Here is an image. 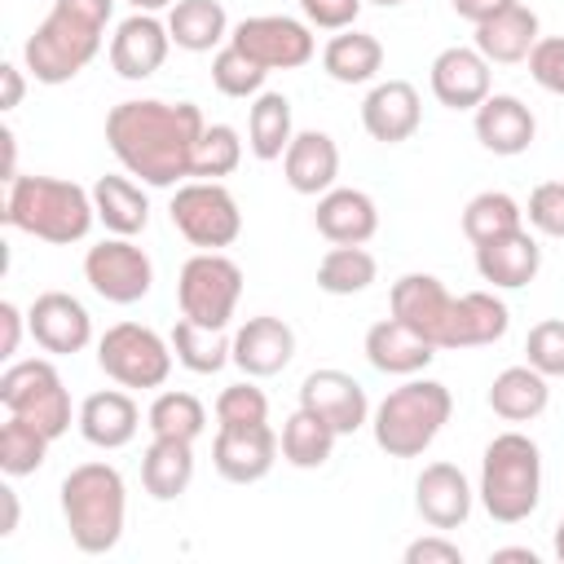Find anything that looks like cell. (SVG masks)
Returning <instances> with one entry per match:
<instances>
[{"mask_svg": "<svg viewBox=\"0 0 564 564\" xmlns=\"http://www.w3.org/2000/svg\"><path fill=\"white\" fill-rule=\"evenodd\" d=\"M511 326V308L494 291H463L454 295L449 326H445V348H485L498 344Z\"/></svg>", "mask_w": 564, "mask_h": 564, "instance_id": "f1b7e54d", "label": "cell"}, {"mask_svg": "<svg viewBox=\"0 0 564 564\" xmlns=\"http://www.w3.org/2000/svg\"><path fill=\"white\" fill-rule=\"evenodd\" d=\"M229 44H238L264 70H300L317 53L313 26L300 22V18H286V13H256V18L234 22Z\"/></svg>", "mask_w": 564, "mask_h": 564, "instance_id": "8fae6325", "label": "cell"}, {"mask_svg": "<svg viewBox=\"0 0 564 564\" xmlns=\"http://www.w3.org/2000/svg\"><path fill=\"white\" fill-rule=\"evenodd\" d=\"M516 0H449V9L463 18V22H471V26H480V22H489L494 13H502V9H511Z\"/></svg>", "mask_w": 564, "mask_h": 564, "instance_id": "816d5d0a", "label": "cell"}, {"mask_svg": "<svg viewBox=\"0 0 564 564\" xmlns=\"http://www.w3.org/2000/svg\"><path fill=\"white\" fill-rule=\"evenodd\" d=\"M93 220H97L93 189H84L75 181L35 176V172L9 181V194H4V225L9 229H22V234L53 242V247H70V242L88 238Z\"/></svg>", "mask_w": 564, "mask_h": 564, "instance_id": "3957f363", "label": "cell"}, {"mask_svg": "<svg viewBox=\"0 0 564 564\" xmlns=\"http://www.w3.org/2000/svg\"><path fill=\"white\" fill-rule=\"evenodd\" d=\"M538 269H542V247L524 225L489 242H476V273L494 291H520L538 278Z\"/></svg>", "mask_w": 564, "mask_h": 564, "instance_id": "cb8c5ba5", "label": "cell"}, {"mask_svg": "<svg viewBox=\"0 0 564 564\" xmlns=\"http://www.w3.org/2000/svg\"><path fill=\"white\" fill-rule=\"evenodd\" d=\"M335 441H339V432H335L330 423H322L317 414H308L304 405L282 423V436H278L282 458H286L291 467H300V471L326 467L330 454H335Z\"/></svg>", "mask_w": 564, "mask_h": 564, "instance_id": "d590c367", "label": "cell"}, {"mask_svg": "<svg viewBox=\"0 0 564 564\" xmlns=\"http://www.w3.org/2000/svg\"><path fill=\"white\" fill-rule=\"evenodd\" d=\"M524 216L538 234L546 238H564V181H542L533 185L529 203H524Z\"/></svg>", "mask_w": 564, "mask_h": 564, "instance_id": "bcb514c9", "label": "cell"}, {"mask_svg": "<svg viewBox=\"0 0 564 564\" xmlns=\"http://www.w3.org/2000/svg\"><path fill=\"white\" fill-rule=\"evenodd\" d=\"M524 361L546 379H564V317H546L524 335Z\"/></svg>", "mask_w": 564, "mask_h": 564, "instance_id": "ee69618b", "label": "cell"}, {"mask_svg": "<svg viewBox=\"0 0 564 564\" xmlns=\"http://www.w3.org/2000/svg\"><path fill=\"white\" fill-rule=\"evenodd\" d=\"M538 40H542L538 13L516 0L511 9L494 13L489 22H480L471 44L480 48V57H485L489 66H516V62H529V53H533Z\"/></svg>", "mask_w": 564, "mask_h": 564, "instance_id": "83f0119b", "label": "cell"}, {"mask_svg": "<svg viewBox=\"0 0 564 564\" xmlns=\"http://www.w3.org/2000/svg\"><path fill=\"white\" fill-rule=\"evenodd\" d=\"M471 128H476V141L489 150V154H502V159H516L533 145L538 137V119L533 110L516 97V93H489L476 110H471Z\"/></svg>", "mask_w": 564, "mask_h": 564, "instance_id": "7402d4cb", "label": "cell"}, {"mask_svg": "<svg viewBox=\"0 0 564 564\" xmlns=\"http://www.w3.org/2000/svg\"><path fill=\"white\" fill-rule=\"evenodd\" d=\"M427 84H432V97H436L445 110H476V106L494 93L489 62L480 57L476 44H449V48H441V53L432 57Z\"/></svg>", "mask_w": 564, "mask_h": 564, "instance_id": "2e32d148", "label": "cell"}, {"mask_svg": "<svg viewBox=\"0 0 564 564\" xmlns=\"http://www.w3.org/2000/svg\"><path fill=\"white\" fill-rule=\"evenodd\" d=\"M388 304H392V317H401L423 339L445 348V326H449L454 295L445 291V282L436 273H401L392 282V291H388Z\"/></svg>", "mask_w": 564, "mask_h": 564, "instance_id": "e0dca14e", "label": "cell"}, {"mask_svg": "<svg viewBox=\"0 0 564 564\" xmlns=\"http://www.w3.org/2000/svg\"><path fill=\"white\" fill-rule=\"evenodd\" d=\"M110 18L115 0H53L48 18L22 44V66L35 84H70L101 53Z\"/></svg>", "mask_w": 564, "mask_h": 564, "instance_id": "7a4b0ae2", "label": "cell"}, {"mask_svg": "<svg viewBox=\"0 0 564 564\" xmlns=\"http://www.w3.org/2000/svg\"><path fill=\"white\" fill-rule=\"evenodd\" d=\"M75 427L97 449H123L141 432V410L123 388H101V392L84 397V405L75 414Z\"/></svg>", "mask_w": 564, "mask_h": 564, "instance_id": "d4e9b609", "label": "cell"}, {"mask_svg": "<svg viewBox=\"0 0 564 564\" xmlns=\"http://www.w3.org/2000/svg\"><path fill=\"white\" fill-rule=\"evenodd\" d=\"M322 70L335 84H370L383 70V44L370 31H357V26L335 31L322 48Z\"/></svg>", "mask_w": 564, "mask_h": 564, "instance_id": "836d02e7", "label": "cell"}, {"mask_svg": "<svg viewBox=\"0 0 564 564\" xmlns=\"http://www.w3.org/2000/svg\"><path fill=\"white\" fill-rule=\"evenodd\" d=\"M366 4H379V9H397V4H405V0H366Z\"/></svg>", "mask_w": 564, "mask_h": 564, "instance_id": "91938a15", "label": "cell"}, {"mask_svg": "<svg viewBox=\"0 0 564 564\" xmlns=\"http://www.w3.org/2000/svg\"><path fill=\"white\" fill-rule=\"evenodd\" d=\"M264 66L256 57H247L238 44H220L216 57H212V84L225 93V97H256L264 93Z\"/></svg>", "mask_w": 564, "mask_h": 564, "instance_id": "7bdbcfd3", "label": "cell"}, {"mask_svg": "<svg viewBox=\"0 0 564 564\" xmlns=\"http://www.w3.org/2000/svg\"><path fill=\"white\" fill-rule=\"evenodd\" d=\"M93 207H97V220L106 225V234H119V238H137L150 225V198H145L141 181L119 176V172L93 181Z\"/></svg>", "mask_w": 564, "mask_h": 564, "instance_id": "f546056e", "label": "cell"}, {"mask_svg": "<svg viewBox=\"0 0 564 564\" xmlns=\"http://www.w3.org/2000/svg\"><path fill=\"white\" fill-rule=\"evenodd\" d=\"M145 427L150 436H176V441H198L203 427H207V410L194 392H181V388H163L150 410H145Z\"/></svg>", "mask_w": 564, "mask_h": 564, "instance_id": "74e56055", "label": "cell"}, {"mask_svg": "<svg viewBox=\"0 0 564 564\" xmlns=\"http://www.w3.org/2000/svg\"><path fill=\"white\" fill-rule=\"evenodd\" d=\"M172 339H163L154 326L141 322H115L97 339V366L119 388H163L172 375Z\"/></svg>", "mask_w": 564, "mask_h": 564, "instance_id": "ba28073f", "label": "cell"}, {"mask_svg": "<svg viewBox=\"0 0 564 564\" xmlns=\"http://www.w3.org/2000/svg\"><path fill=\"white\" fill-rule=\"evenodd\" d=\"M26 330L48 357H70L93 344V317L70 291H40L26 308Z\"/></svg>", "mask_w": 564, "mask_h": 564, "instance_id": "5bb4252c", "label": "cell"}, {"mask_svg": "<svg viewBox=\"0 0 564 564\" xmlns=\"http://www.w3.org/2000/svg\"><path fill=\"white\" fill-rule=\"evenodd\" d=\"M22 322H26V313H22L13 300H4V304H0V326H4V339H0V357H4V361H13V357H18Z\"/></svg>", "mask_w": 564, "mask_h": 564, "instance_id": "f907efd6", "label": "cell"}, {"mask_svg": "<svg viewBox=\"0 0 564 564\" xmlns=\"http://www.w3.org/2000/svg\"><path fill=\"white\" fill-rule=\"evenodd\" d=\"M366 0H300V13L317 31H348Z\"/></svg>", "mask_w": 564, "mask_h": 564, "instance_id": "c3c4849f", "label": "cell"}, {"mask_svg": "<svg viewBox=\"0 0 564 564\" xmlns=\"http://www.w3.org/2000/svg\"><path fill=\"white\" fill-rule=\"evenodd\" d=\"M471 502H476V489L463 476V467H454V463H427L414 480V511L423 516V524H432L441 533L467 524Z\"/></svg>", "mask_w": 564, "mask_h": 564, "instance_id": "ac0fdd59", "label": "cell"}, {"mask_svg": "<svg viewBox=\"0 0 564 564\" xmlns=\"http://www.w3.org/2000/svg\"><path fill=\"white\" fill-rule=\"evenodd\" d=\"M132 4V13H159V9H172L176 0H128Z\"/></svg>", "mask_w": 564, "mask_h": 564, "instance_id": "6f0895ef", "label": "cell"}, {"mask_svg": "<svg viewBox=\"0 0 564 564\" xmlns=\"http://www.w3.org/2000/svg\"><path fill=\"white\" fill-rule=\"evenodd\" d=\"M229 13L220 0H176L167 9V35L185 53H212L229 44Z\"/></svg>", "mask_w": 564, "mask_h": 564, "instance_id": "d6a6232c", "label": "cell"}, {"mask_svg": "<svg viewBox=\"0 0 564 564\" xmlns=\"http://www.w3.org/2000/svg\"><path fill=\"white\" fill-rule=\"evenodd\" d=\"M317 234L330 247H366L379 229V207L366 189L352 185H335L326 194H317V212H313Z\"/></svg>", "mask_w": 564, "mask_h": 564, "instance_id": "603a6c76", "label": "cell"}, {"mask_svg": "<svg viewBox=\"0 0 564 564\" xmlns=\"http://www.w3.org/2000/svg\"><path fill=\"white\" fill-rule=\"evenodd\" d=\"M524 225V207L507 194V189H480L476 198H467V207H463V234H467V242L476 247V242H489V238H498V234H511V229H520Z\"/></svg>", "mask_w": 564, "mask_h": 564, "instance_id": "f35d334b", "label": "cell"}, {"mask_svg": "<svg viewBox=\"0 0 564 564\" xmlns=\"http://www.w3.org/2000/svg\"><path fill=\"white\" fill-rule=\"evenodd\" d=\"M300 405L308 414H317L322 423H330L339 436H352L357 427L370 423V397H366V388L348 370H335V366H322V370H308L304 375Z\"/></svg>", "mask_w": 564, "mask_h": 564, "instance_id": "9a60e30c", "label": "cell"}, {"mask_svg": "<svg viewBox=\"0 0 564 564\" xmlns=\"http://www.w3.org/2000/svg\"><path fill=\"white\" fill-rule=\"evenodd\" d=\"M242 163V137L234 123H207L203 141L194 150V176L198 181H220Z\"/></svg>", "mask_w": 564, "mask_h": 564, "instance_id": "b9f144b4", "label": "cell"}, {"mask_svg": "<svg viewBox=\"0 0 564 564\" xmlns=\"http://www.w3.org/2000/svg\"><path fill=\"white\" fill-rule=\"evenodd\" d=\"M278 449L282 445H278V432L269 423H229V427H216L212 467L229 485H256L273 471Z\"/></svg>", "mask_w": 564, "mask_h": 564, "instance_id": "4fadbf2b", "label": "cell"}, {"mask_svg": "<svg viewBox=\"0 0 564 564\" xmlns=\"http://www.w3.org/2000/svg\"><path fill=\"white\" fill-rule=\"evenodd\" d=\"M0 141H4V181H13V176H22V172H18V137L4 128Z\"/></svg>", "mask_w": 564, "mask_h": 564, "instance_id": "11a10c76", "label": "cell"}, {"mask_svg": "<svg viewBox=\"0 0 564 564\" xmlns=\"http://www.w3.org/2000/svg\"><path fill=\"white\" fill-rule=\"evenodd\" d=\"M172 35L154 13H128L110 35V66L119 79H150L167 62Z\"/></svg>", "mask_w": 564, "mask_h": 564, "instance_id": "44dd1931", "label": "cell"}, {"mask_svg": "<svg viewBox=\"0 0 564 564\" xmlns=\"http://www.w3.org/2000/svg\"><path fill=\"white\" fill-rule=\"evenodd\" d=\"M282 172H286V185L295 194L317 198V194L335 189V176H339V145H335V137L322 132V128L295 132L286 154H282Z\"/></svg>", "mask_w": 564, "mask_h": 564, "instance_id": "484cf974", "label": "cell"}, {"mask_svg": "<svg viewBox=\"0 0 564 564\" xmlns=\"http://www.w3.org/2000/svg\"><path fill=\"white\" fill-rule=\"evenodd\" d=\"M419 123H423V101H419V88L410 79H383L361 101V128L379 145L410 141L419 132Z\"/></svg>", "mask_w": 564, "mask_h": 564, "instance_id": "d6986e66", "label": "cell"}, {"mask_svg": "<svg viewBox=\"0 0 564 564\" xmlns=\"http://www.w3.org/2000/svg\"><path fill=\"white\" fill-rule=\"evenodd\" d=\"M291 137H295L291 97H286V93H273V88L256 93V101H251V110H247V145H251V154H256L260 163H273V159L286 154Z\"/></svg>", "mask_w": 564, "mask_h": 564, "instance_id": "e575fe53", "label": "cell"}, {"mask_svg": "<svg viewBox=\"0 0 564 564\" xmlns=\"http://www.w3.org/2000/svg\"><path fill=\"white\" fill-rule=\"evenodd\" d=\"M291 357H295V330L273 313H256L234 330V366L247 379L282 375Z\"/></svg>", "mask_w": 564, "mask_h": 564, "instance_id": "ffe728a7", "label": "cell"}, {"mask_svg": "<svg viewBox=\"0 0 564 564\" xmlns=\"http://www.w3.org/2000/svg\"><path fill=\"white\" fill-rule=\"evenodd\" d=\"M194 480V441L176 436H154L141 454V485L154 502H172L189 489Z\"/></svg>", "mask_w": 564, "mask_h": 564, "instance_id": "1f68e13d", "label": "cell"}, {"mask_svg": "<svg viewBox=\"0 0 564 564\" xmlns=\"http://www.w3.org/2000/svg\"><path fill=\"white\" fill-rule=\"evenodd\" d=\"M0 502H4V524H0V538H13V529H18V494L4 485V489H0Z\"/></svg>", "mask_w": 564, "mask_h": 564, "instance_id": "db71d44e", "label": "cell"}, {"mask_svg": "<svg viewBox=\"0 0 564 564\" xmlns=\"http://www.w3.org/2000/svg\"><path fill=\"white\" fill-rule=\"evenodd\" d=\"M494 560H529V564H538V551L533 546H498Z\"/></svg>", "mask_w": 564, "mask_h": 564, "instance_id": "9f6ffc18", "label": "cell"}, {"mask_svg": "<svg viewBox=\"0 0 564 564\" xmlns=\"http://www.w3.org/2000/svg\"><path fill=\"white\" fill-rule=\"evenodd\" d=\"M405 564H463V551L458 542H449L441 529L427 533V538H414L405 546Z\"/></svg>", "mask_w": 564, "mask_h": 564, "instance_id": "681fc988", "label": "cell"}, {"mask_svg": "<svg viewBox=\"0 0 564 564\" xmlns=\"http://www.w3.org/2000/svg\"><path fill=\"white\" fill-rule=\"evenodd\" d=\"M172 352H176V361L185 370L216 375V370H225L234 361V339H225V330H216V326H198V322L181 317L172 326Z\"/></svg>", "mask_w": 564, "mask_h": 564, "instance_id": "8d00e7d4", "label": "cell"}, {"mask_svg": "<svg viewBox=\"0 0 564 564\" xmlns=\"http://www.w3.org/2000/svg\"><path fill=\"white\" fill-rule=\"evenodd\" d=\"M48 445H53V436H44L35 423L9 414L0 423V471L4 476H35L48 458Z\"/></svg>", "mask_w": 564, "mask_h": 564, "instance_id": "60d3db41", "label": "cell"}, {"mask_svg": "<svg viewBox=\"0 0 564 564\" xmlns=\"http://www.w3.org/2000/svg\"><path fill=\"white\" fill-rule=\"evenodd\" d=\"M379 278V264L366 247H330L317 260V286L326 295H361Z\"/></svg>", "mask_w": 564, "mask_h": 564, "instance_id": "ab89813d", "label": "cell"}, {"mask_svg": "<svg viewBox=\"0 0 564 564\" xmlns=\"http://www.w3.org/2000/svg\"><path fill=\"white\" fill-rule=\"evenodd\" d=\"M229 423H269L264 388H256L251 379L220 388V397H216V427H229Z\"/></svg>", "mask_w": 564, "mask_h": 564, "instance_id": "f6af8a7d", "label": "cell"}, {"mask_svg": "<svg viewBox=\"0 0 564 564\" xmlns=\"http://www.w3.org/2000/svg\"><path fill=\"white\" fill-rule=\"evenodd\" d=\"M432 357H436V344L423 339V335H419L414 326H405L401 317H383V322H375V326L366 330V361H370L379 375H401V379H410V375L427 370Z\"/></svg>", "mask_w": 564, "mask_h": 564, "instance_id": "4316f807", "label": "cell"}, {"mask_svg": "<svg viewBox=\"0 0 564 564\" xmlns=\"http://www.w3.org/2000/svg\"><path fill=\"white\" fill-rule=\"evenodd\" d=\"M62 520L84 555H106L123 538L128 485L115 463H79L62 480Z\"/></svg>", "mask_w": 564, "mask_h": 564, "instance_id": "277c9868", "label": "cell"}, {"mask_svg": "<svg viewBox=\"0 0 564 564\" xmlns=\"http://www.w3.org/2000/svg\"><path fill=\"white\" fill-rule=\"evenodd\" d=\"M551 551H555V560L564 564V520L555 524V538H551Z\"/></svg>", "mask_w": 564, "mask_h": 564, "instance_id": "680465c9", "label": "cell"}, {"mask_svg": "<svg viewBox=\"0 0 564 564\" xmlns=\"http://www.w3.org/2000/svg\"><path fill=\"white\" fill-rule=\"evenodd\" d=\"M203 110L194 101H159L132 97L110 106L106 115V145L128 176L150 189H176L194 176V150L203 141Z\"/></svg>", "mask_w": 564, "mask_h": 564, "instance_id": "6da1fadb", "label": "cell"}, {"mask_svg": "<svg viewBox=\"0 0 564 564\" xmlns=\"http://www.w3.org/2000/svg\"><path fill=\"white\" fill-rule=\"evenodd\" d=\"M0 405H4V414L35 423L53 441L70 432V392L48 357L9 361L0 375Z\"/></svg>", "mask_w": 564, "mask_h": 564, "instance_id": "52a82bcc", "label": "cell"}, {"mask_svg": "<svg viewBox=\"0 0 564 564\" xmlns=\"http://www.w3.org/2000/svg\"><path fill=\"white\" fill-rule=\"evenodd\" d=\"M84 278L106 304H137L154 286V260L132 238H101L84 251Z\"/></svg>", "mask_w": 564, "mask_h": 564, "instance_id": "7c38bea8", "label": "cell"}, {"mask_svg": "<svg viewBox=\"0 0 564 564\" xmlns=\"http://www.w3.org/2000/svg\"><path fill=\"white\" fill-rule=\"evenodd\" d=\"M546 405H551V379L542 370H533L529 361L498 370L494 383H489V410L507 423H529Z\"/></svg>", "mask_w": 564, "mask_h": 564, "instance_id": "4dcf8cb0", "label": "cell"}, {"mask_svg": "<svg viewBox=\"0 0 564 564\" xmlns=\"http://www.w3.org/2000/svg\"><path fill=\"white\" fill-rule=\"evenodd\" d=\"M0 79H4V101H0V110H13V106H22V93H26V84H22V66H13V62H0Z\"/></svg>", "mask_w": 564, "mask_h": 564, "instance_id": "f5cc1de1", "label": "cell"}, {"mask_svg": "<svg viewBox=\"0 0 564 564\" xmlns=\"http://www.w3.org/2000/svg\"><path fill=\"white\" fill-rule=\"evenodd\" d=\"M529 75L538 88L564 97V35H542L529 53Z\"/></svg>", "mask_w": 564, "mask_h": 564, "instance_id": "7dc6e473", "label": "cell"}, {"mask_svg": "<svg viewBox=\"0 0 564 564\" xmlns=\"http://www.w3.org/2000/svg\"><path fill=\"white\" fill-rule=\"evenodd\" d=\"M238 300H242V269L225 251H194L181 264V278H176L181 317L225 330Z\"/></svg>", "mask_w": 564, "mask_h": 564, "instance_id": "30bf717a", "label": "cell"}, {"mask_svg": "<svg viewBox=\"0 0 564 564\" xmlns=\"http://www.w3.org/2000/svg\"><path fill=\"white\" fill-rule=\"evenodd\" d=\"M480 507L498 524H520L542 502V449L524 432H498L480 454Z\"/></svg>", "mask_w": 564, "mask_h": 564, "instance_id": "5b68a950", "label": "cell"}, {"mask_svg": "<svg viewBox=\"0 0 564 564\" xmlns=\"http://www.w3.org/2000/svg\"><path fill=\"white\" fill-rule=\"evenodd\" d=\"M454 414V397L441 379H405L401 388H392L375 414H370V432H375V445L388 454V458H419L436 436L441 427L449 423Z\"/></svg>", "mask_w": 564, "mask_h": 564, "instance_id": "8992f818", "label": "cell"}, {"mask_svg": "<svg viewBox=\"0 0 564 564\" xmlns=\"http://www.w3.org/2000/svg\"><path fill=\"white\" fill-rule=\"evenodd\" d=\"M167 216L176 225V234L198 247V251H220V247H234L238 234H242V212H238V198L220 185V181H181L172 189V203H167Z\"/></svg>", "mask_w": 564, "mask_h": 564, "instance_id": "9c48e42d", "label": "cell"}]
</instances>
